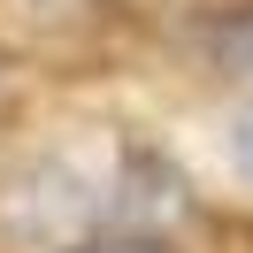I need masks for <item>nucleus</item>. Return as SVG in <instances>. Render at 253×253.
I'll return each mask as SVG.
<instances>
[{"instance_id": "1", "label": "nucleus", "mask_w": 253, "mask_h": 253, "mask_svg": "<svg viewBox=\"0 0 253 253\" xmlns=\"http://www.w3.org/2000/svg\"><path fill=\"white\" fill-rule=\"evenodd\" d=\"M230 154H238V176L253 184V100L238 108V123H230Z\"/></svg>"}, {"instance_id": "2", "label": "nucleus", "mask_w": 253, "mask_h": 253, "mask_svg": "<svg viewBox=\"0 0 253 253\" xmlns=\"http://www.w3.org/2000/svg\"><path fill=\"white\" fill-rule=\"evenodd\" d=\"M92 253H154L146 238H123V246H92Z\"/></svg>"}]
</instances>
